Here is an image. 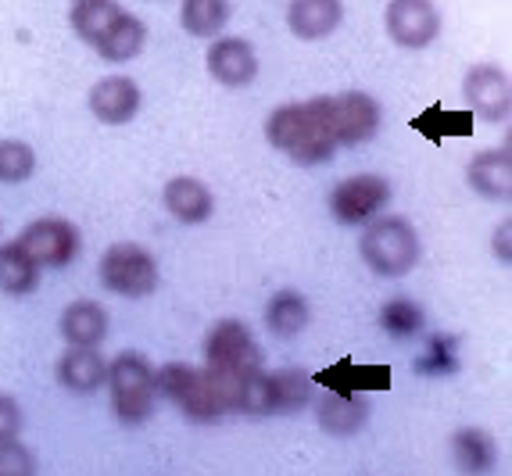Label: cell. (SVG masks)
<instances>
[{
  "label": "cell",
  "mask_w": 512,
  "mask_h": 476,
  "mask_svg": "<svg viewBox=\"0 0 512 476\" xmlns=\"http://www.w3.org/2000/svg\"><path fill=\"white\" fill-rule=\"evenodd\" d=\"M97 272H101L104 290L129 301L147 298L158 287V262H154V255L144 244H133V240L111 244L101 255V269Z\"/></svg>",
  "instance_id": "6"
},
{
  "label": "cell",
  "mask_w": 512,
  "mask_h": 476,
  "mask_svg": "<svg viewBox=\"0 0 512 476\" xmlns=\"http://www.w3.org/2000/svg\"><path fill=\"white\" fill-rule=\"evenodd\" d=\"M362 262L384 276V280H398L405 272L416 269L419 255H423V244H419V233L405 215H376L366 222L359 240Z\"/></svg>",
  "instance_id": "3"
},
{
  "label": "cell",
  "mask_w": 512,
  "mask_h": 476,
  "mask_svg": "<svg viewBox=\"0 0 512 476\" xmlns=\"http://www.w3.org/2000/svg\"><path fill=\"white\" fill-rule=\"evenodd\" d=\"M18 434H22V408L11 394H0V444L18 441Z\"/></svg>",
  "instance_id": "33"
},
{
  "label": "cell",
  "mask_w": 512,
  "mask_h": 476,
  "mask_svg": "<svg viewBox=\"0 0 512 476\" xmlns=\"http://www.w3.org/2000/svg\"><path fill=\"white\" fill-rule=\"evenodd\" d=\"M36 172V151L26 140H0V183H26Z\"/></svg>",
  "instance_id": "31"
},
{
  "label": "cell",
  "mask_w": 512,
  "mask_h": 476,
  "mask_svg": "<svg viewBox=\"0 0 512 476\" xmlns=\"http://www.w3.org/2000/svg\"><path fill=\"white\" fill-rule=\"evenodd\" d=\"M326 122L333 129L337 147H359L373 140L380 129V104L376 97L362 94V90H344V94H323Z\"/></svg>",
  "instance_id": "7"
},
{
  "label": "cell",
  "mask_w": 512,
  "mask_h": 476,
  "mask_svg": "<svg viewBox=\"0 0 512 476\" xmlns=\"http://www.w3.org/2000/svg\"><path fill=\"white\" fill-rule=\"evenodd\" d=\"M162 201L169 208L172 219L187 222V226H197V222H208L215 212V197L212 190L194 176H176L165 183Z\"/></svg>",
  "instance_id": "17"
},
{
  "label": "cell",
  "mask_w": 512,
  "mask_h": 476,
  "mask_svg": "<svg viewBox=\"0 0 512 476\" xmlns=\"http://www.w3.org/2000/svg\"><path fill=\"white\" fill-rule=\"evenodd\" d=\"M316 387L323 391H337V394H384L391 391V366H359L351 358L333 362L330 369H323L319 376H312Z\"/></svg>",
  "instance_id": "14"
},
{
  "label": "cell",
  "mask_w": 512,
  "mask_h": 476,
  "mask_svg": "<svg viewBox=\"0 0 512 476\" xmlns=\"http://www.w3.org/2000/svg\"><path fill=\"white\" fill-rule=\"evenodd\" d=\"M108 391H111V416L119 423H144L154 412V366L140 351H122L108 362Z\"/></svg>",
  "instance_id": "4"
},
{
  "label": "cell",
  "mask_w": 512,
  "mask_h": 476,
  "mask_svg": "<svg viewBox=\"0 0 512 476\" xmlns=\"http://www.w3.org/2000/svg\"><path fill=\"white\" fill-rule=\"evenodd\" d=\"M470 187L487 201H509L512 197V151L509 147H491V151L473 154L466 169Z\"/></svg>",
  "instance_id": "15"
},
{
  "label": "cell",
  "mask_w": 512,
  "mask_h": 476,
  "mask_svg": "<svg viewBox=\"0 0 512 476\" xmlns=\"http://www.w3.org/2000/svg\"><path fill=\"white\" fill-rule=\"evenodd\" d=\"M40 287V265L18 240L0 244V290L11 298H26Z\"/></svg>",
  "instance_id": "21"
},
{
  "label": "cell",
  "mask_w": 512,
  "mask_h": 476,
  "mask_svg": "<svg viewBox=\"0 0 512 476\" xmlns=\"http://www.w3.org/2000/svg\"><path fill=\"white\" fill-rule=\"evenodd\" d=\"M312 376L305 369H276L269 373V401H273V416L280 412H301L312 401Z\"/></svg>",
  "instance_id": "25"
},
{
  "label": "cell",
  "mask_w": 512,
  "mask_h": 476,
  "mask_svg": "<svg viewBox=\"0 0 512 476\" xmlns=\"http://www.w3.org/2000/svg\"><path fill=\"white\" fill-rule=\"evenodd\" d=\"M384 22L387 36L405 51H423L441 36V11L434 0H391Z\"/></svg>",
  "instance_id": "10"
},
{
  "label": "cell",
  "mask_w": 512,
  "mask_h": 476,
  "mask_svg": "<svg viewBox=\"0 0 512 476\" xmlns=\"http://www.w3.org/2000/svg\"><path fill=\"white\" fill-rule=\"evenodd\" d=\"M387 204H391V183L373 172L348 176L330 190V212L344 226H366L369 219L384 215Z\"/></svg>",
  "instance_id": "8"
},
{
  "label": "cell",
  "mask_w": 512,
  "mask_h": 476,
  "mask_svg": "<svg viewBox=\"0 0 512 476\" xmlns=\"http://www.w3.org/2000/svg\"><path fill=\"white\" fill-rule=\"evenodd\" d=\"M473 119L477 115L470 108H441V104H434V108H427L423 115L412 119V129L423 133L427 140H434V144H441L448 136H470Z\"/></svg>",
  "instance_id": "27"
},
{
  "label": "cell",
  "mask_w": 512,
  "mask_h": 476,
  "mask_svg": "<svg viewBox=\"0 0 512 476\" xmlns=\"http://www.w3.org/2000/svg\"><path fill=\"white\" fill-rule=\"evenodd\" d=\"M18 244L36 258L40 269H65V265L76 262L83 237H79V230L69 219L47 215V219L29 222L26 230H22V237H18Z\"/></svg>",
  "instance_id": "9"
},
{
  "label": "cell",
  "mask_w": 512,
  "mask_h": 476,
  "mask_svg": "<svg viewBox=\"0 0 512 476\" xmlns=\"http://www.w3.org/2000/svg\"><path fill=\"white\" fill-rule=\"evenodd\" d=\"M452 459L466 473H487L498 459V444L480 426H462L452 434Z\"/></svg>",
  "instance_id": "22"
},
{
  "label": "cell",
  "mask_w": 512,
  "mask_h": 476,
  "mask_svg": "<svg viewBox=\"0 0 512 476\" xmlns=\"http://www.w3.org/2000/svg\"><path fill=\"white\" fill-rule=\"evenodd\" d=\"M462 97L470 104L473 115L487 122H505L509 119V76L498 65H473L462 79Z\"/></svg>",
  "instance_id": "11"
},
{
  "label": "cell",
  "mask_w": 512,
  "mask_h": 476,
  "mask_svg": "<svg viewBox=\"0 0 512 476\" xmlns=\"http://www.w3.org/2000/svg\"><path fill=\"white\" fill-rule=\"evenodd\" d=\"M108 308L97 305L90 298L72 301L65 312H61V337L76 344V348H97L104 337H108Z\"/></svg>",
  "instance_id": "20"
},
{
  "label": "cell",
  "mask_w": 512,
  "mask_h": 476,
  "mask_svg": "<svg viewBox=\"0 0 512 476\" xmlns=\"http://www.w3.org/2000/svg\"><path fill=\"white\" fill-rule=\"evenodd\" d=\"M208 72L215 83L240 90V86L255 83L258 76V54L248 40L240 36H215V43L208 47Z\"/></svg>",
  "instance_id": "12"
},
{
  "label": "cell",
  "mask_w": 512,
  "mask_h": 476,
  "mask_svg": "<svg viewBox=\"0 0 512 476\" xmlns=\"http://www.w3.org/2000/svg\"><path fill=\"white\" fill-rule=\"evenodd\" d=\"M140 101H144V94H140V86L129 76H104L90 90V111L104 126H126V122H133L140 111Z\"/></svg>",
  "instance_id": "13"
},
{
  "label": "cell",
  "mask_w": 512,
  "mask_h": 476,
  "mask_svg": "<svg viewBox=\"0 0 512 476\" xmlns=\"http://www.w3.org/2000/svg\"><path fill=\"white\" fill-rule=\"evenodd\" d=\"M205 366L212 373H219L222 380H230L233 387L248 373L262 369V348H258L251 326L240 323V319L215 323L212 333L205 337Z\"/></svg>",
  "instance_id": "5"
},
{
  "label": "cell",
  "mask_w": 512,
  "mask_h": 476,
  "mask_svg": "<svg viewBox=\"0 0 512 476\" xmlns=\"http://www.w3.org/2000/svg\"><path fill=\"white\" fill-rule=\"evenodd\" d=\"M144 40H147V26H144V22H140L137 15L122 11L119 22L108 29V36L97 43L94 51L101 54L104 61H133L140 51H144Z\"/></svg>",
  "instance_id": "24"
},
{
  "label": "cell",
  "mask_w": 512,
  "mask_h": 476,
  "mask_svg": "<svg viewBox=\"0 0 512 476\" xmlns=\"http://www.w3.org/2000/svg\"><path fill=\"white\" fill-rule=\"evenodd\" d=\"M495 255L498 262H509V222H502L495 233Z\"/></svg>",
  "instance_id": "34"
},
{
  "label": "cell",
  "mask_w": 512,
  "mask_h": 476,
  "mask_svg": "<svg viewBox=\"0 0 512 476\" xmlns=\"http://www.w3.org/2000/svg\"><path fill=\"white\" fill-rule=\"evenodd\" d=\"M419 373L427 376H448L459 369V340L452 337V333H434V337L427 340V351L419 355Z\"/></svg>",
  "instance_id": "30"
},
{
  "label": "cell",
  "mask_w": 512,
  "mask_h": 476,
  "mask_svg": "<svg viewBox=\"0 0 512 476\" xmlns=\"http://www.w3.org/2000/svg\"><path fill=\"white\" fill-rule=\"evenodd\" d=\"M158 394L169 398L172 405L183 408V416L194 423H215V419L233 412V383L222 380L212 369H194L187 362H169V366L154 369Z\"/></svg>",
  "instance_id": "2"
},
{
  "label": "cell",
  "mask_w": 512,
  "mask_h": 476,
  "mask_svg": "<svg viewBox=\"0 0 512 476\" xmlns=\"http://www.w3.org/2000/svg\"><path fill=\"white\" fill-rule=\"evenodd\" d=\"M58 383L72 394H94L97 387L108 383V362L97 348H76L72 344L58 358Z\"/></svg>",
  "instance_id": "19"
},
{
  "label": "cell",
  "mask_w": 512,
  "mask_h": 476,
  "mask_svg": "<svg viewBox=\"0 0 512 476\" xmlns=\"http://www.w3.org/2000/svg\"><path fill=\"white\" fill-rule=\"evenodd\" d=\"M122 8L115 0H76V8H72V29L83 43L97 47V43L108 36V29L119 22Z\"/></svg>",
  "instance_id": "26"
},
{
  "label": "cell",
  "mask_w": 512,
  "mask_h": 476,
  "mask_svg": "<svg viewBox=\"0 0 512 476\" xmlns=\"http://www.w3.org/2000/svg\"><path fill=\"white\" fill-rule=\"evenodd\" d=\"M265 140L298 165H323L337 154V140L319 97L273 108V115L265 119Z\"/></svg>",
  "instance_id": "1"
},
{
  "label": "cell",
  "mask_w": 512,
  "mask_h": 476,
  "mask_svg": "<svg viewBox=\"0 0 512 476\" xmlns=\"http://www.w3.org/2000/svg\"><path fill=\"white\" fill-rule=\"evenodd\" d=\"M180 22L190 36H219L230 22V0H183Z\"/></svg>",
  "instance_id": "28"
},
{
  "label": "cell",
  "mask_w": 512,
  "mask_h": 476,
  "mask_svg": "<svg viewBox=\"0 0 512 476\" xmlns=\"http://www.w3.org/2000/svg\"><path fill=\"white\" fill-rule=\"evenodd\" d=\"M29 473H36L33 451L18 441L0 444V476H29Z\"/></svg>",
  "instance_id": "32"
},
{
  "label": "cell",
  "mask_w": 512,
  "mask_h": 476,
  "mask_svg": "<svg viewBox=\"0 0 512 476\" xmlns=\"http://www.w3.org/2000/svg\"><path fill=\"white\" fill-rule=\"evenodd\" d=\"M380 326L391 333L394 340H409L427 326V315L412 298H391L380 308Z\"/></svg>",
  "instance_id": "29"
},
{
  "label": "cell",
  "mask_w": 512,
  "mask_h": 476,
  "mask_svg": "<svg viewBox=\"0 0 512 476\" xmlns=\"http://www.w3.org/2000/svg\"><path fill=\"white\" fill-rule=\"evenodd\" d=\"M308 319H312V312H308L305 294H298V290H291V287L276 290L273 298H269V305H265V326L283 340L298 337L308 326Z\"/></svg>",
  "instance_id": "23"
},
{
  "label": "cell",
  "mask_w": 512,
  "mask_h": 476,
  "mask_svg": "<svg viewBox=\"0 0 512 476\" xmlns=\"http://www.w3.org/2000/svg\"><path fill=\"white\" fill-rule=\"evenodd\" d=\"M369 398L366 394H337V391H326L319 394L316 401V419L323 426L326 434H337V437H348V434H359L362 423L369 419Z\"/></svg>",
  "instance_id": "18"
},
{
  "label": "cell",
  "mask_w": 512,
  "mask_h": 476,
  "mask_svg": "<svg viewBox=\"0 0 512 476\" xmlns=\"http://www.w3.org/2000/svg\"><path fill=\"white\" fill-rule=\"evenodd\" d=\"M344 22V0H291L287 26L298 40H326Z\"/></svg>",
  "instance_id": "16"
}]
</instances>
